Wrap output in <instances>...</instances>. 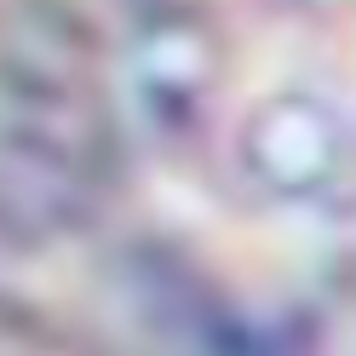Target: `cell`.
<instances>
[{
	"mask_svg": "<svg viewBox=\"0 0 356 356\" xmlns=\"http://www.w3.org/2000/svg\"><path fill=\"white\" fill-rule=\"evenodd\" d=\"M121 132L98 52L58 6L0 12V236L81 225L115 184Z\"/></svg>",
	"mask_w": 356,
	"mask_h": 356,
	"instance_id": "1",
	"label": "cell"
}]
</instances>
